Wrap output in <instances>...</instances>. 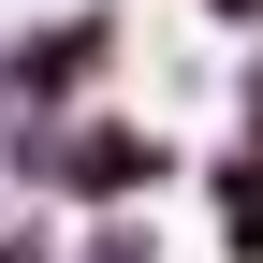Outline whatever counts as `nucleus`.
Segmentation results:
<instances>
[{"mask_svg": "<svg viewBox=\"0 0 263 263\" xmlns=\"http://www.w3.org/2000/svg\"><path fill=\"white\" fill-rule=\"evenodd\" d=\"M59 176H73V190H146V176H161V132L88 117V132H59Z\"/></svg>", "mask_w": 263, "mask_h": 263, "instance_id": "nucleus-1", "label": "nucleus"}, {"mask_svg": "<svg viewBox=\"0 0 263 263\" xmlns=\"http://www.w3.org/2000/svg\"><path fill=\"white\" fill-rule=\"evenodd\" d=\"M88 59H117V15H59V29H29V59H15V88H73Z\"/></svg>", "mask_w": 263, "mask_h": 263, "instance_id": "nucleus-2", "label": "nucleus"}]
</instances>
